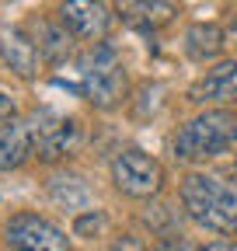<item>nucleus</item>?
<instances>
[{
    "label": "nucleus",
    "mask_w": 237,
    "mask_h": 251,
    "mask_svg": "<svg viewBox=\"0 0 237 251\" xmlns=\"http://www.w3.org/2000/svg\"><path fill=\"white\" fill-rule=\"evenodd\" d=\"M112 251H146V248H143L136 237H118V241L112 244Z\"/></svg>",
    "instance_id": "obj_16"
},
{
    "label": "nucleus",
    "mask_w": 237,
    "mask_h": 251,
    "mask_svg": "<svg viewBox=\"0 0 237 251\" xmlns=\"http://www.w3.org/2000/svg\"><path fill=\"white\" fill-rule=\"evenodd\" d=\"M118 11H122V18H126L129 25H136V28H143V31L161 28V25H167V21L178 14L174 4H126V7H118Z\"/></svg>",
    "instance_id": "obj_11"
},
{
    "label": "nucleus",
    "mask_w": 237,
    "mask_h": 251,
    "mask_svg": "<svg viewBox=\"0 0 237 251\" xmlns=\"http://www.w3.org/2000/svg\"><path fill=\"white\" fill-rule=\"evenodd\" d=\"M87 101H95L101 108L115 105L122 98V87H126V74H122V63H118L115 49L98 42L91 46L80 63H77V84H73Z\"/></svg>",
    "instance_id": "obj_2"
},
{
    "label": "nucleus",
    "mask_w": 237,
    "mask_h": 251,
    "mask_svg": "<svg viewBox=\"0 0 237 251\" xmlns=\"http://www.w3.org/2000/svg\"><path fill=\"white\" fill-rule=\"evenodd\" d=\"M112 178L118 185V192H126V196H136V199H150L161 192V185H164V171L161 164L154 161L150 153H143L136 147L122 150L112 161Z\"/></svg>",
    "instance_id": "obj_4"
},
{
    "label": "nucleus",
    "mask_w": 237,
    "mask_h": 251,
    "mask_svg": "<svg viewBox=\"0 0 237 251\" xmlns=\"http://www.w3.org/2000/svg\"><path fill=\"white\" fill-rule=\"evenodd\" d=\"M42 49H46V56L49 59H63V56H70V35H63L59 28H42V42H39Z\"/></svg>",
    "instance_id": "obj_14"
},
{
    "label": "nucleus",
    "mask_w": 237,
    "mask_h": 251,
    "mask_svg": "<svg viewBox=\"0 0 237 251\" xmlns=\"http://www.w3.org/2000/svg\"><path fill=\"white\" fill-rule=\"evenodd\" d=\"M234 168H237V164H234Z\"/></svg>",
    "instance_id": "obj_19"
},
{
    "label": "nucleus",
    "mask_w": 237,
    "mask_h": 251,
    "mask_svg": "<svg viewBox=\"0 0 237 251\" xmlns=\"http://www.w3.org/2000/svg\"><path fill=\"white\" fill-rule=\"evenodd\" d=\"M28 133H32V150L42 157V161H59L77 140V126L70 119H63L59 112H35L28 119Z\"/></svg>",
    "instance_id": "obj_5"
},
{
    "label": "nucleus",
    "mask_w": 237,
    "mask_h": 251,
    "mask_svg": "<svg viewBox=\"0 0 237 251\" xmlns=\"http://www.w3.org/2000/svg\"><path fill=\"white\" fill-rule=\"evenodd\" d=\"M223 49V31L216 25H192L185 35V52L192 59H210Z\"/></svg>",
    "instance_id": "obj_12"
},
{
    "label": "nucleus",
    "mask_w": 237,
    "mask_h": 251,
    "mask_svg": "<svg viewBox=\"0 0 237 251\" xmlns=\"http://www.w3.org/2000/svg\"><path fill=\"white\" fill-rule=\"evenodd\" d=\"M59 21H63V28H70L73 35L98 46L105 39L108 25H112V11L105 4H91V0H73V4L59 7Z\"/></svg>",
    "instance_id": "obj_7"
},
{
    "label": "nucleus",
    "mask_w": 237,
    "mask_h": 251,
    "mask_svg": "<svg viewBox=\"0 0 237 251\" xmlns=\"http://www.w3.org/2000/svg\"><path fill=\"white\" fill-rule=\"evenodd\" d=\"M0 49H4V59L7 67L18 74V77H35L39 74V49L35 42L24 35V31H4L0 35Z\"/></svg>",
    "instance_id": "obj_10"
},
{
    "label": "nucleus",
    "mask_w": 237,
    "mask_h": 251,
    "mask_svg": "<svg viewBox=\"0 0 237 251\" xmlns=\"http://www.w3.org/2000/svg\"><path fill=\"white\" fill-rule=\"evenodd\" d=\"M7 241L18 251H67V234L39 213H18L7 224Z\"/></svg>",
    "instance_id": "obj_6"
},
{
    "label": "nucleus",
    "mask_w": 237,
    "mask_h": 251,
    "mask_svg": "<svg viewBox=\"0 0 237 251\" xmlns=\"http://www.w3.org/2000/svg\"><path fill=\"white\" fill-rule=\"evenodd\" d=\"M195 101H237V63L223 59L220 67H213L195 87H192Z\"/></svg>",
    "instance_id": "obj_8"
},
{
    "label": "nucleus",
    "mask_w": 237,
    "mask_h": 251,
    "mask_svg": "<svg viewBox=\"0 0 237 251\" xmlns=\"http://www.w3.org/2000/svg\"><path fill=\"white\" fill-rule=\"evenodd\" d=\"M202 251H237V244H230V241H213V244H206Z\"/></svg>",
    "instance_id": "obj_18"
},
{
    "label": "nucleus",
    "mask_w": 237,
    "mask_h": 251,
    "mask_svg": "<svg viewBox=\"0 0 237 251\" xmlns=\"http://www.w3.org/2000/svg\"><path fill=\"white\" fill-rule=\"evenodd\" d=\"M157 251H195V248H192L189 241H182V237H171V241H164Z\"/></svg>",
    "instance_id": "obj_17"
},
{
    "label": "nucleus",
    "mask_w": 237,
    "mask_h": 251,
    "mask_svg": "<svg viewBox=\"0 0 237 251\" xmlns=\"http://www.w3.org/2000/svg\"><path fill=\"white\" fill-rule=\"evenodd\" d=\"M28 153H32V133H28V122H18V119L0 122V171L21 168Z\"/></svg>",
    "instance_id": "obj_9"
},
{
    "label": "nucleus",
    "mask_w": 237,
    "mask_h": 251,
    "mask_svg": "<svg viewBox=\"0 0 237 251\" xmlns=\"http://www.w3.org/2000/svg\"><path fill=\"white\" fill-rule=\"evenodd\" d=\"M98 227H101V216L91 209L87 216H80V220H77V227H73V230H77V234H95Z\"/></svg>",
    "instance_id": "obj_15"
},
{
    "label": "nucleus",
    "mask_w": 237,
    "mask_h": 251,
    "mask_svg": "<svg viewBox=\"0 0 237 251\" xmlns=\"http://www.w3.org/2000/svg\"><path fill=\"white\" fill-rule=\"evenodd\" d=\"M49 196L56 199V202H63L67 209H80V206H87V185L80 181V178H52L49 181Z\"/></svg>",
    "instance_id": "obj_13"
},
{
    "label": "nucleus",
    "mask_w": 237,
    "mask_h": 251,
    "mask_svg": "<svg viewBox=\"0 0 237 251\" xmlns=\"http://www.w3.org/2000/svg\"><path fill=\"white\" fill-rule=\"evenodd\" d=\"M182 206L195 224L216 234H237V192L220 178L189 175L182 181Z\"/></svg>",
    "instance_id": "obj_1"
},
{
    "label": "nucleus",
    "mask_w": 237,
    "mask_h": 251,
    "mask_svg": "<svg viewBox=\"0 0 237 251\" xmlns=\"http://www.w3.org/2000/svg\"><path fill=\"white\" fill-rule=\"evenodd\" d=\"M237 140V122L227 112H206L195 115L182 133L174 136V157L178 161H202L216 157Z\"/></svg>",
    "instance_id": "obj_3"
}]
</instances>
